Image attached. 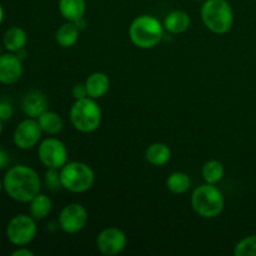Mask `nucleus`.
Wrapping results in <instances>:
<instances>
[{"label": "nucleus", "instance_id": "obj_34", "mask_svg": "<svg viewBox=\"0 0 256 256\" xmlns=\"http://www.w3.org/2000/svg\"><path fill=\"white\" fill-rule=\"evenodd\" d=\"M198 2H205V0H198Z\"/></svg>", "mask_w": 256, "mask_h": 256}, {"label": "nucleus", "instance_id": "obj_21", "mask_svg": "<svg viewBox=\"0 0 256 256\" xmlns=\"http://www.w3.org/2000/svg\"><path fill=\"white\" fill-rule=\"evenodd\" d=\"M52 202L48 195L39 194L29 202V212L36 222L44 220L52 212Z\"/></svg>", "mask_w": 256, "mask_h": 256}, {"label": "nucleus", "instance_id": "obj_31", "mask_svg": "<svg viewBox=\"0 0 256 256\" xmlns=\"http://www.w3.org/2000/svg\"><path fill=\"white\" fill-rule=\"evenodd\" d=\"M2 130H4V122L0 119V136H2Z\"/></svg>", "mask_w": 256, "mask_h": 256}, {"label": "nucleus", "instance_id": "obj_3", "mask_svg": "<svg viewBox=\"0 0 256 256\" xmlns=\"http://www.w3.org/2000/svg\"><path fill=\"white\" fill-rule=\"evenodd\" d=\"M200 15L205 28L214 34H226L234 25V12L228 0H205Z\"/></svg>", "mask_w": 256, "mask_h": 256}, {"label": "nucleus", "instance_id": "obj_26", "mask_svg": "<svg viewBox=\"0 0 256 256\" xmlns=\"http://www.w3.org/2000/svg\"><path fill=\"white\" fill-rule=\"evenodd\" d=\"M12 114H14V109H12V104L6 100H0V119L2 122H8L12 119Z\"/></svg>", "mask_w": 256, "mask_h": 256}, {"label": "nucleus", "instance_id": "obj_17", "mask_svg": "<svg viewBox=\"0 0 256 256\" xmlns=\"http://www.w3.org/2000/svg\"><path fill=\"white\" fill-rule=\"evenodd\" d=\"M145 159L152 166H164L172 159V150L164 142H152L145 150Z\"/></svg>", "mask_w": 256, "mask_h": 256}, {"label": "nucleus", "instance_id": "obj_23", "mask_svg": "<svg viewBox=\"0 0 256 256\" xmlns=\"http://www.w3.org/2000/svg\"><path fill=\"white\" fill-rule=\"evenodd\" d=\"M192 186L190 176L184 172H175L166 179V188L172 194H184Z\"/></svg>", "mask_w": 256, "mask_h": 256}, {"label": "nucleus", "instance_id": "obj_13", "mask_svg": "<svg viewBox=\"0 0 256 256\" xmlns=\"http://www.w3.org/2000/svg\"><path fill=\"white\" fill-rule=\"evenodd\" d=\"M48 105H49V102H48L46 95L42 90L32 89L29 90L22 98V109L28 118L38 119L42 112H46Z\"/></svg>", "mask_w": 256, "mask_h": 256}, {"label": "nucleus", "instance_id": "obj_32", "mask_svg": "<svg viewBox=\"0 0 256 256\" xmlns=\"http://www.w3.org/2000/svg\"><path fill=\"white\" fill-rule=\"evenodd\" d=\"M2 189H4V184H2V180L0 179V192H2Z\"/></svg>", "mask_w": 256, "mask_h": 256}, {"label": "nucleus", "instance_id": "obj_10", "mask_svg": "<svg viewBox=\"0 0 256 256\" xmlns=\"http://www.w3.org/2000/svg\"><path fill=\"white\" fill-rule=\"evenodd\" d=\"M42 130L34 118H26L16 125L12 135V142L18 149L30 150L42 142Z\"/></svg>", "mask_w": 256, "mask_h": 256}, {"label": "nucleus", "instance_id": "obj_4", "mask_svg": "<svg viewBox=\"0 0 256 256\" xmlns=\"http://www.w3.org/2000/svg\"><path fill=\"white\" fill-rule=\"evenodd\" d=\"M69 118L75 130L89 134L99 129L102 120V112L96 100L88 96L75 100L70 108Z\"/></svg>", "mask_w": 256, "mask_h": 256}, {"label": "nucleus", "instance_id": "obj_30", "mask_svg": "<svg viewBox=\"0 0 256 256\" xmlns=\"http://www.w3.org/2000/svg\"><path fill=\"white\" fill-rule=\"evenodd\" d=\"M2 20H4V9H2V4H0V25H2Z\"/></svg>", "mask_w": 256, "mask_h": 256}, {"label": "nucleus", "instance_id": "obj_6", "mask_svg": "<svg viewBox=\"0 0 256 256\" xmlns=\"http://www.w3.org/2000/svg\"><path fill=\"white\" fill-rule=\"evenodd\" d=\"M62 188L70 192L82 194L92 188L95 174L92 166L82 162H69L60 169Z\"/></svg>", "mask_w": 256, "mask_h": 256}, {"label": "nucleus", "instance_id": "obj_11", "mask_svg": "<svg viewBox=\"0 0 256 256\" xmlns=\"http://www.w3.org/2000/svg\"><path fill=\"white\" fill-rule=\"evenodd\" d=\"M126 234L119 228H106L96 236V248L102 255L114 256L120 254L126 248Z\"/></svg>", "mask_w": 256, "mask_h": 256}, {"label": "nucleus", "instance_id": "obj_22", "mask_svg": "<svg viewBox=\"0 0 256 256\" xmlns=\"http://www.w3.org/2000/svg\"><path fill=\"white\" fill-rule=\"evenodd\" d=\"M202 175L204 182H208V184H219L225 176L224 164H222L220 160L216 159L208 160V162L202 165Z\"/></svg>", "mask_w": 256, "mask_h": 256}, {"label": "nucleus", "instance_id": "obj_7", "mask_svg": "<svg viewBox=\"0 0 256 256\" xmlns=\"http://www.w3.org/2000/svg\"><path fill=\"white\" fill-rule=\"evenodd\" d=\"M38 232L36 220L32 215L18 214L6 225V238L14 246H26Z\"/></svg>", "mask_w": 256, "mask_h": 256}, {"label": "nucleus", "instance_id": "obj_29", "mask_svg": "<svg viewBox=\"0 0 256 256\" xmlns=\"http://www.w3.org/2000/svg\"><path fill=\"white\" fill-rule=\"evenodd\" d=\"M12 256H34V252L26 246H18V249L12 252Z\"/></svg>", "mask_w": 256, "mask_h": 256}, {"label": "nucleus", "instance_id": "obj_27", "mask_svg": "<svg viewBox=\"0 0 256 256\" xmlns=\"http://www.w3.org/2000/svg\"><path fill=\"white\" fill-rule=\"evenodd\" d=\"M72 94L74 96L75 100H79V99H84V98H88V90H86V85L85 82H78L72 86Z\"/></svg>", "mask_w": 256, "mask_h": 256}, {"label": "nucleus", "instance_id": "obj_9", "mask_svg": "<svg viewBox=\"0 0 256 256\" xmlns=\"http://www.w3.org/2000/svg\"><path fill=\"white\" fill-rule=\"evenodd\" d=\"M89 215L86 209L79 202L65 205L59 214L58 225L66 234H76L82 232L88 224Z\"/></svg>", "mask_w": 256, "mask_h": 256}, {"label": "nucleus", "instance_id": "obj_28", "mask_svg": "<svg viewBox=\"0 0 256 256\" xmlns=\"http://www.w3.org/2000/svg\"><path fill=\"white\" fill-rule=\"evenodd\" d=\"M10 164V156L9 152L4 149L2 146H0V170H4L9 166Z\"/></svg>", "mask_w": 256, "mask_h": 256}, {"label": "nucleus", "instance_id": "obj_18", "mask_svg": "<svg viewBox=\"0 0 256 256\" xmlns=\"http://www.w3.org/2000/svg\"><path fill=\"white\" fill-rule=\"evenodd\" d=\"M26 42V32L20 26L9 28L2 36V45L10 52H18L22 49H25Z\"/></svg>", "mask_w": 256, "mask_h": 256}, {"label": "nucleus", "instance_id": "obj_19", "mask_svg": "<svg viewBox=\"0 0 256 256\" xmlns=\"http://www.w3.org/2000/svg\"><path fill=\"white\" fill-rule=\"evenodd\" d=\"M80 35V28L78 26L76 22H66L58 28L56 32H55V40L58 44L64 49L74 46L79 40Z\"/></svg>", "mask_w": 256, "mask_h": 256}, {"label": "nucleus", "instance_id": "obj_2", "mask_svg": "<svg viewBox=\"0 0 256 256\" xmlns=\"http://www.w3.org/2000/svg\"><path fill=\"white\" fill-rule=\"evenodd\" d=\"M164 24L154 15L142 14L135 18L129 26V36L139 49H152L164 36Z\"/></svg>", "mask_w": 256, "mask_h": 256}, {"label": "nucleus", "instance_id": "obj_15", "mask_svg": "<svg viewBox=\"0 0 256 256\" xmlns=\"http://www.w3.org/2000/svg\"><path fill=\"white\" fill-rule=\"evenodd\" d=\"M59 12L66 22H78L84 19L86 12L85 0H59Z\"/></svg>", "mask_w": 256, "mask_h": 256}, {"label": "nucleus", "instance_id": "obj_33", "mask_svg": "<svg viewBox=\"0 0 256 256\" xmlns=\"http://www.w3.org/2000/svg\"><path fill=\"white\" fill-rule=\"evenodd\" d=\"M2 44H0V55H2Z\"/></svg>", "mask_w": 256, "mask_h": 256}, {"label": "nucleus", "instance_id": "obj_25", "mask_svg": "<svg viewBox=\"0 0 256 256\" xmlns=\"http://www.w3.org/2000/svg\"><path fill=\"white\" fill-rule=\"evenodd\" d=\"M44 184L50 192H56L62 188L60 169H46L44 175Z\"/></svg>", "mask_w": 256, "mask_h": 256}, {"label": "nucleus", "instance_id": "obj_20", "mask_svg": "<svg viewBox=\"0 0 256 256\" xmlns=\"http://www.w3.org/2000/svg\"><path fill=\"white\" fill-rule=\"evenodd\" d=\"M36 120L39 122L40 128H42V132L50 135V136L59 134L64 129V120H62V118L58 112H52V110L44 112Z\"/></svg>", "mask_w": 256, "mask_h": 256}, {"label": "nucleus", "instance_id": "obj_12", "mask_svg": "<svg viewBox=\"0 0 256 256\" xmlns=\"http://www.w3.org/2000/svg\"><path fill=\"white\" fill-rule=\"evenodd\" d=\"M22 60L15 52L0 55V84L12 85L22 76Z\"/></svg>", "mask_w": 256, "mask_h": 256}, {"label": "nucleus", "instance_id": "obj_8", "mask_svg": "<svg viewBox=\"0 0 256 256\" xmlns=\"http://www.w3.org/2000/svg\"><path fill=\"white\" fill-rule=\"evenodd\" d=\"M38 156L46 169H62L68 162V149L62 140L50 136L39 142Z\"/></svg>", "mask_w": 256, "mask_h": 256}, {"label": "nucleus", "instance_id": "obj_16", "mask_svg": "<svg viewBox=\"0 0 256 256\" xmlns=\"http://www.w3.org/2000/svg\"><path fill=\"white\" fill-rule=\"evenodd\" d=\"M190 15L184 10H174L169 12L164 19V28L170 34H182L190 26Z\"/></svg>", "mask_w": 256, "mask_h": 256}, {"label": "nucleus", "instance_id": "obj_5", "mask_svg": "<svg viewBox=\"0 0 256 256\" xmlns=\"http://www.w3.org/2000/svg\"><path fill=\"white\" fill-rule=\"evenodd\" d=\"M192 206L199 216L214 219L224 210V195L216 185L205 182L192 192Z\"/></svg>", "mask_w": 256, "mask_h": 256}, {"label": "nucleus", "instance_id": "obj_1", "mask_svg": "<svg viewBox=\"0 0 256 256\" xmlns=\"http://www.w3.org/2000/svg\"><path fill=\"white\" fill-rule=\"evenodd\" d=\"M8 196L16 202L29 204L42 190V179L32 168L28 165H14L6 170L2 179Z\"/></svg>", "mask_w": 256, "mask_h": 256}, {"label": "nucleus", "instance_id": "obj_14", "mask_svg": "<svg viewBox=\"0 0 256 256\" xmlns=\"http://www.w3.org/2000/svg\"><path fill=\"white\" fill-rule=\"evenodd\" d=\"M89 98L98 100L105 96L110 90V79L105 72H95L90 74L85 80Z\"/></svg>", "mask_w": 256, "mask_h": 256}, {"label": "nucleus", "instance_id": "obj_24", "mask_svg": "<svg viewBox=\"0 0 256 256\" xmlns=\"http://www.w3.org/2000/svg\"><path fill=\"white\" fill-rule=\"evenodd\" d=\"M235 256H256V234L244 238L234 248Z\"/></svg>", "mask_w": 256, "mask_h": 256}]
</instances>
